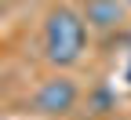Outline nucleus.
<instances>
[{
	"mask_svg": "<svg viewBox=\"0 0 131 120\" xmlns=\"http://www.w3.org/2000/svg\"><path fill=\"white\" fill-rule=\"evenodd\" d=\"M88 47V18L73 7H55L44 22V55L51 66H73L80 62Z\"/></svg>",
	"mask_w": 131,
	"mask_h": 120,
	"instance_id": "f257e3e1",
	"label": "nucleus"
},
{
	"mask_svg": "<svg viewBox=\"0 0 131 120\" xmlns=\"http://www.w3.org/2000/svg\"><path fill=\"white\" fill-rule=\"evenodd\" d=\"M77 102H80V88L77 84L69 77H51V80H44L37 88V95H33V113H40L47 120H58L66 113H73Z\"/></svg>",
	"mask_w": 131,
	"mask_h": 120,
	"instance_id": "f03ea898",
	"label": "nucleus"
},
{
	"mask_svg": "<svg viewBox=\"0 0 131 120\" xmlns=\"http://www.w3.org/2000/svg\"><path fill=\"white\" fill-rule=\"evenodd\" d=\"M124 11H127L124 0H88L80 15L88 18L91 29H117L124 22Z\"/></svg>",
	"mask_w": 131,
	"mask_h": 120,
	"instance_id": "7ed1b4c3",
	"label": "nucleus"
},
{
	"mask_svg": "<svg viewBox=\"0 0 131 120\" xmlns=\"http://www.w3.org/2000/svg\"><path fill=\"white\" fill-rule=\"evenodd\" d=\"M127 80H131V69H127Z\"/></svg>",
	"mask_w": 131,
	"mask_h": 120,
	"instance_id": "20e7f679",
	"label": "nucleus"
},
{
	"mask_svg": "<svg viewBox=\"0 0 131 120\" xmlns=\"http://www.w3.org/2000/svg\"><path fill=\"white\" fill-rule=\"evenodd\" d=\"M127 4H131V0H127Z\"/></svg>",
	"mask_w": 131,
	"mask_h": 120,
	"instance_id": "39448f33",
	"label": "nucleus"
}]
</instances>
